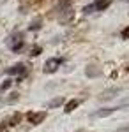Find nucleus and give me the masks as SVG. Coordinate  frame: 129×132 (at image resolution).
Instances as JSON below:
<instances>
[{
    "label": "nucleus",
    "instance_id": "7",
    "mask_svg": "<svg viewBox=\"0 0 129 132\" xmlns=\"http://www.w3.org/2000/svg\"><path fill=\"white\" fill-rule=\"evenodd\" d=\"M20 120H21V114H20V113H14L9 120L5 122V125H18V123H20Z\"/></svg>",
    "mask_w": 129,
    "mask_h": 132
},
{
    "label": "nucleus",
    "instance_id": "9",
    "mask_svg": "<svg viewBox=\"0 0 129 132\" xmlns=\"http://www.w3.org/2000/svg\"><path fill=\"white\" fill-rule=\"evenodd\" d=\"M117 108H108V109H101V111L96 113V116H99V118H104V116H108V114H111V113L115 111Z\"/></svg>",
    "mask_w": 129,
    "mask_h": 132
},
{
    "label": "nucleus",
    "instance_id": "12",
    "mask_svg": "<svg viewBox=\"0 0 129 132\" xmlns=\"http://www.w3.org/2000/svg\"><path fill=\"white\" fill-rule=\"evenodd\" d=\"M41 51H42V50H41V46H34V48H32V51H30V55H32V56H37Z\"/></svg>",
    "mask_w": 129,
    "mask_h": 132
},
{
    "label": "nucleus",
    "instance_id": "1",
    "mask_svg": "<svg viewBox=\"0 0 129 132\" xmlns=\"http://www.w3.org/2000/svg\"><path fill=\"white\" fill-rule=\"evenodd\" d=\"M57 11H59V21L62 25H69L74 20V11L71 5V0H60Z\"/></svg>",
    "mask_w": 129,
    "mask_h": 132
},
{
    "label": "nucleus",
    "instance_id": "8",
    "mask_svg": "<svg viewBox=\"0 0 129 132\" xmlns=\"http://www.w3.org/2000/svg\"><path fill=\"white\" fill-rule=\"evenodd\" d=\"M78 104H80V101H74V99H73V101H69L67 104H66V109H64V111H66V113L74 111V109L78 108Z\"/></svg>",
    "mask_w": 129,
    "mask_h": 132
},
{
    "label": "nucleus",
    "instance_id": "11",
    "mask_svg": "<svg viewBox=\"0 0 129 132\" xmlns=\"http://www.w3.org/2000/svg\"><path fill=\"white\" fill-rule=\"evenodd\" d=\"M62 102H64V99H62V97H59V99H55V101H51V102H50V108H55V106H60Z\"/></svg>",
    "mask_w": 129,
    "mask_h": 132
},
{
    "label": "nucleus",
    "instance_id": "4",
    "mask_svg": "<svg viewBox=\"0 0 129 132\" xmlns=\"http://www.w3.org/2000/svg\"><path fill=\"white\" fill-rule=\"evenodd\" d=\"M27 118H28V122L32 123V125H39L44 118H46V113L44 111H39V113H28L27 114Z\"/></svg>",
    "mask_w": 129,
    "mask_h": 132
},
{
    "label": "nucleus",
    "instance_id": "13",
    "mask_svg": "<svg viewBox=\"0 0 129 132\" xmlns=\"http://www.w3.org/2000/svg\"><path fill=\"white\" fill-rule=\"evenodd\" d=\"M122 37H124V39H129V27L122 30Z\"/></svg>",
    "mask_w": 129,
    "mask_h": 132
},
{
    "label": "nucleus",
    "instance_id": "15",
    "mask_svg": "<svg viewBox=\"0 0 129 132\" xmlns=\"http://www.w3.org/2000/svg\"><path fill=\"white\" fill-rule=\"evenodd\" d=\"M126 2H129V0H126Z\"/></svg>",
    "mask_w": 129,
    "mask_h": 132
},
{
    "label": "nucleus",
    "instance_id": "5",
    "mask_svg": "<svg viewBox=\"0 0 129 132\" xmlns=\"http://www.w3.org/2000/svg\"><path fill=\"white\" fill-rule=\"evenodd\" d=\"M25 72H27V65L25 63H16L11 69H7V74H20V78L25 76Z\"/></svg>",
    "mask_w": 129,
    "mask_h": 132
},
{
    "label": "nucleus",
    "instance_id": "6",
    "mask_svg": "<svg viewBox=\"0 0 129 132\" xmlns=\"http://www.w3.org/2000/svg\"><path fill=\"white\" fill-rule=\"evenodd\" d=\"M111 2L113 0H96L94 4H92V9H94V12L96 11H106L111 5Z\"/></svg>",
    "mask_w": 129,
    "mask_h": 132
},
{
    "label": "nucleus",
    "instance_id": "10",
    "mask_svg": "<svg viewBox=\"0 0 129 132\" xmlns=\"http://www.w3.org/2000/svg\"><path fill=\"white\" fill-rule=\"evenodd\" d=\"M41 23H42V20H41V18H35V20L30 23L28 30H39V28H41Z\"/></svg>",
    "mask_w": 129,
    "mask_h": 132
},
{
    "label": "nucleus",
    "instance_id": "14",
    "mask_svg": "<svg viewBox=\"0 0 129 132\" xmlns=\"http://www.w3.org/2000/svg\"><path fill=\"white\" fill-rule=\"evenodd\" d=\"M9 86H11V81L7 79V81L4 83V85H2V90H5V88H9Z\"/></svg>",
    "mask_w": 129,
    "mask_h": 132
},
{
    "label": "nucleus",
    "instance_id": "3",
    "mask_svg": "<svg viewBox=\"0 0 129 132\" xmlns=\"http://www.w3.org/2000/svg\"><path fill=\"white\" fill-rule=\"evenodd\" d=\"M62 58H50V60H46V63H44V72H55L57 69H59L60 65H62Z\"/></svg>",
    "mask_w": 129,
    "mask_h": 132
},
{
    "label": "nucleus",
    "instance_id": "2",
    "mask_svg": "<svg viewBox=\"0 0 129 132\" xmlns=\"http://www.w3.org/2000/svg\"><path fill=\"white\" fill-rule=\"evenodd\" d=\"M23 44H25V42H23V35H21V34H16V35H12L9 39V48L12 51H20L21 48H23Z\"/></svg>",
    "mask_w": 129,
    "mask_h": 132
}]
</instances>
